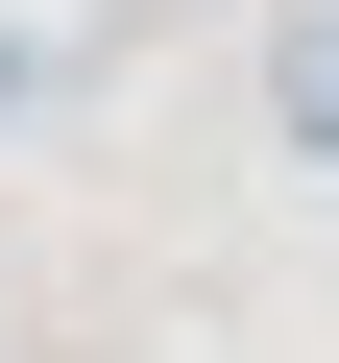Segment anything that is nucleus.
<instances>
[{"label": "nucleus", "instance_id": "nucleus-1", "mask_svg": "<svg viewBox=\"0 0 339 363\" xmlns=\"http://www.w3.org/2000/svg\"><path fill=\"white\" fill-rule=\"evenodd\" d=\"M267 145L339 169V0H267Z\"/></svg>", "mask_w": 339, "mask_h": 363}, {"label": "nucleus", "instance_id": "nucleus-2", "mask_svg": "<svg viewBox=\"0 0 339 363\" xmlns=\"http://www.w3.org/2000/svg\"><path fill=\"white\" fill-rule=\"evenodd\" d=\"M0 97H25V49H0Z\"/></svg>", "mask_w": 339, "mask_h": 363}]
</instances>
